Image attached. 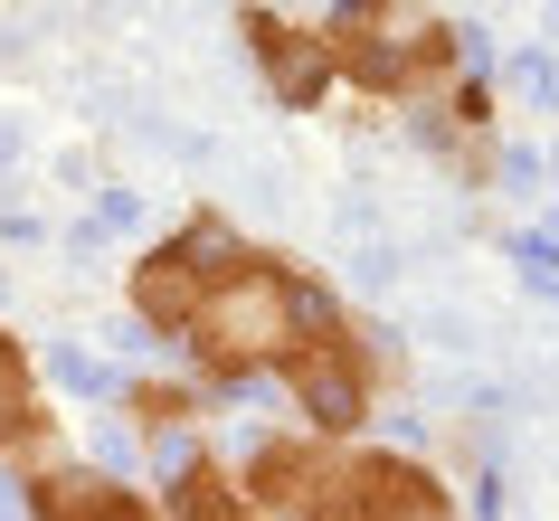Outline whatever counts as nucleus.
<instances>
[{"label":"nucleus","instance_id":"3","mask_svg":"<svg viewBox=\"0 0 559 521\" xmlns=\"http://www.w3.org/2000/svg\"><path fill=\"white\" fill-rule=\"evenodd\" d=\"M247 247H257V237L237 228L228 209H190L180 228H162L143 257L123 265V332H133V342H152V351H180V332L200 322L209 285H218Z\"/></svg>","mask_w":559,"mask_h":521},{"label":"nucleus","instance_id":"7","mask_svg":"<svg viewBox=\"0 0 559 521\" xmlns=\"http://www.w3.org/2000/svg\"><path fill=\"white\" fill-rule=\"evenodd\" d=\"M10 484H20V521H171L143 474H123L105 455H76V446L29 464V474H10Z\"/></svg>","mask_w":559,"mask_h":521},{"label":"nucleus","instance_id":"5","mask_svg":"<svg viewBox=\"0 0 559 521\" xmlns=\"http://www.w3.org/2000/svg\"><path fill=\"white\" fill-rule=\"evenodd\" d=\"M237 48H247L257 86L285 115H332L342 105V67H332L323 20H295L285 0H237Z\"/></svg>","mask_w":559,"mask_h":521},{"label":"nucleus","instance_id":"6","mask_svg":"<svg viewBox=\"0 0 559 521\" xmlns=\"http://www.w3.org/2000/svg\"><path fill=\"white\" fill-rule=\"evenodd\" d=\"M332 436H313V427H295V417H257V427L228 446V464H237V484H247V502H257L265 521H313V502H323V484H332Z\"/></svg>","mask_w":559,"mask_h":521},{"label":"nucleus","instance_id":"10","mask_svg":"<svg viewBox=\"0 0 559 521\" xmlns=\"http://www.w3.org/2000/svg\"><path fill=\"white\" fill-rule=\"evenodd\" d=\"M143 484L162 493V512H171V521H265L257 502H247V484H237V464H228V446H218V436L162 446Z\"/></svg>","mask_w":559,"mask_h":521},{"label":"nucleus","instance_id":"2","mask_svg":"<svg viewBox=\"0 0 559 521\" xmlns=\"http://www.w3.org/2000/svg\"><path fill=\"white\" fill-rule=\"evenodd\" d=\"M295 275H304V257H285V247L257 237V247L209 285L200 322L180 332L171 360L200 379L218 407H247V399L275 389V360H285V342H295Z\"/></svg>","mask_w":559,"mask_h":521},{"label":"nucleus","instance_id":"8","mask_svg":"<svg viewBox=\"0 0 559 521\" xmlns=\"http://www.w3.org/2000/svg\"><path fill=\"white\" fill-rule=\"evenodd\" d=\"M48 455H67V407L38 370V351L0 322V474H29Z\"/></svg>","mask_w":559,"mask_h":521},{"label":"nucleus","instance_id":"9","mask_svg":"<svg viewBox=\"0 0 559 521\" xmlns=\"http://www.w3.org/2000/svg\"><path fill=\"white\" fill-rule=\"evenodd\" d=\"M115 417H123V436H133V455L218 436V399H209L190 370H123L115 379Z\"/></svg>","mask_w":559,"mask_h":521},{"label":"nucleus","instance_id":"1","mask_svg":"<svg viewBox=\"0 0 559 521\" xmlns=\"http://www.w3.org/2000/svg\"><path fill=\"white\" fill-rule=\"evenodd\" d=\"M275 399H285L295 427L332 436V446L370 436L380 407L399 399V360H389L380 322L360 313L323 265L295 275V342H285V360H275Z\"/></svg>","mask_w":559,"mask_h":521},{"label":"nucleus","instance_id":"4","mask_svg":"<svg viewBox=\"0 0 559 521\" xmlns=\"http://www.w3.org/2000/svg\"><path fill=\"white\" fill-rule=\"evenodd\" d=\"M313 521H465V493L437 455L389 446V436H352L332 455V484L313 502Z\"/></svg>","mask_w":559,"mask_h":521}]
</instances>
